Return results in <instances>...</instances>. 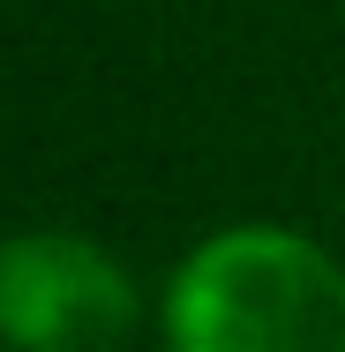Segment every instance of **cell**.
Instances as JSON below:
<instances>
[{"label":"cell","mask_w":345,"mask_h":352,"mask_svg":"<svg viewBox=\"0 0 345 352\" xmlns=\"http://www.w3.org/2000/svg\"><path fill=\"white\" fill-rule=\"evenodd\" d=\"M173 352H345V270L300 232L233 225L165 292Z\"/></svg>","instance_id":"cell-1"},{"label":"cell","mask_w":345,"mask_h":352,"mask_svg":"<svg viewBox=\"0 0 345 352\" xmlns=\"http://www.w3.org/2000/svg\"><path fill=\"white\" fill-rule=\"evenodd\" d=\"M136 322V285L83 232L0 240V345L8 352H105Z\"/></svg>","instance_id":"cell-2"}]
</instances>
